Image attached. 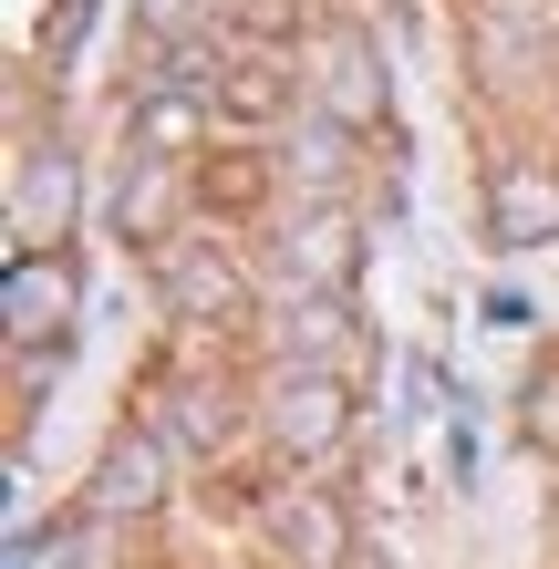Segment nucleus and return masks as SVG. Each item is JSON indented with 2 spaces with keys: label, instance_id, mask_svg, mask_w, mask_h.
Masks as SVG:
<instances>
[{
  "label": "nucleus",
  "instance_id": "15",
  "mask_svg": "<svg viewBox=\"0 0 559 569\" xmlns=\"http://www.w3.org/2000/svg\"><path fill=\"white\" fill-rule=\"evenodd\" d=\"M518 425H529V446L559 456V362H539V373H529V393H518Z\"/></svg>",
  "mask_w": 559,
  "mask_h": 569
},
{
  "label": "nucleus",
  "instance_id": "14",
  "mask_svg": "<svg viewBox=\"0 0 559 569\" xmlns=\"http://www.w3.org/2000/svg\"><path fill=\"white\" fill-rule=\"evenodd\" d=\"M228 425H239V415H228V393H218V383H177V393H167V425H156V435H167V446L218 456V446H228Z\"/></svg>",
  "mask_w": 559,
  "mask_h": 569
},
{
  "label": "nucleus",
  "instance_id": "2",
  "mask_svg": "<svg viewBox=\"0 0 559 569\" xmlns=\"http://www.w3.org/2000/svg\"><path fill=\"white\" fill-rule=\"evenodd\" d=\"M487 239H498V249L559 239V166L549 156H498V166H487Z\"/></svg>",
  "mask_w": 559,
  "mask_h": 569
},
{
  "label": "nucleus",
  "instance_id": "10",
  "mask_svg": "<svg viewBox=\"0 0 559 569\" xmlns=\"http://www.w3.org/2000/svg\"><path fill=\"white\" fill-rule=\"evenodd\" d=\"M280 270H290V290H311V300H342V290H352V270H363V249H352V218L311 208V218L280 239Z\"/></svg>",
  "mask_w": 559,
  "mask_h": 569
},
{
  "label": "nucleus",
  "instance_id": "13",
  "mask_svg": "<svg viewBox=\"0 0 559 569\" xmlns=\"http://www.w3.org/2000/svg\"><path fill=\"white\" fill-rule=\"evenodd\" d=\"M342 300H311V290H290V311H280V342L290 362H321V373H342Z\"/></svg>",
  "mask_w": 559,
  "mask_h": 569
},
{
  "label": "nucleus",
  "instance_id": "9",
  "mask_svg": "<svg viewBox=\"0 0 559 569\" xmlns=\"http://www.w3.org/2000/svg\"><path fill=\"white\" fill-rule=\"evenodd\" d=\"M73 321V259L62 249H11V352H42V331Z\"/></svg>",
  "mask_w": 559,
  "mask_h": 569
},
{
  "label": "nucleus",
  "instance_id": "7",
  "mask_svg": "<svg viewBox=\"0 0 559 569\" xmlns=\"http://www.w3.org/2000/svg\"><path fill=\"white\" fill-rule=\"evenodd\" d=\"M270 549H280L290 569H342V559H352L342 497H332V487H280V497H270Z\"/></svg>",
  "mask_w": 559,
  "mask_h": 569
},
{
  "label": "nucleus",
  "instance_id": "5",
  "mask_svg": "<svg viewBox=\"0 0 559 569\" xmlns=\"http://www.w3.org/2000/svg\"><path fill=\"white\" fill-rule=\"evenodd\" d=\"M311 114L352 124V136L383 114V62H373L363 31H321V42H311Z\"/></svg>",
  "mask_w": 559,
  "mask_h": 569
},
{
  "label": "nucleus",
  "instance_id": "6",
  "mask_svg": "<svg viewBox=\"0 0 559 569\" xmlns=\"http://www.w3.org/2000/svg\"><path fill=\"white\" fill-rule=\"evenodd\" d=\"M208 104H218V124H290V114H311V83H290L280 52H228Z\"/></svg>",
  "mask_w": 559,
  "mask_h": 569
},
{
  "label": "nucleus",
  "instance_id": "1",
  "mask_svg": "<svg viewBox=\"0 0 559 569\" xmlns=\"http://www.w3.org/2000/svg\"><path fill=\"white\" fill-rule=\"evenodd\" d=\"M259 425H270V446L290 466H311V456H332L352 435V383L321 373V362H280V373L259 383Z\"/></svg>",
  "mask_w": 559,
  "mask_h": 569
},
{
  "label": "nucleus",
  "instance_id": "16",
  "mask_svg": "<svg viewBox=\"0 0 559 569\" xmlns=\"http://www.w3.org/2000/svg\"><path fill=\"white\" fill-rule=\"evenodd\" d=\"M301 31V0H239V52H270Z\"/></svg>",
  "mask_w": 559,
  "mask_h": 569
},
{
  "label": "nucleus",
  "instance_id": "17",
  "mask_svg": "<svg viewBox=\"0 0 559 569\" xmlns=\"http://www.w3.org/2000/svg\"><path fill=\"white\" fill-rule=\"evenodd\" d=\"M259 187H270V166H249V156L239 166H208V197H218V208H249Z\"/></svg>",
  "mask_w": 559,
  "mask_h": 569
},
{
  "label": "nucleus",
  "instance_id": "3",
  "mask_svg": "<svg viewBox=\"0 0 559 569\" xmlns=\"http://www.w3.org/2000/svg\"><path fill=\"white\" fill-rule=\"evenodd\" d=\"M156 300H167L177 321H228L249 300V280H239V259L218 239H167L156 249Z\"/></svg>",
  "mask_w": 559,
  "mask_h": 569
},
{
  "label": "nucleus",
  "instance_id": "8",
  "mask_svg": "<svg viewBox=\"0 0 559 569\" xmlns=\"http://www.w3.org/2000/svg\"><path fill=\"white\" fill-rule=\"evenodd\" d=\"M208 124H218L208 93L146 83V93H136V114H124V136H136V166H187L197 146H208Z\"/></svg>",
  "mask_w": 559,
  "mask_h": 569
},
{
  "label": "nucleus",
  "instance_id": "4",
  "mask_svg": "<svg viewBox=\"0 0 559 569\" xmlns=\"http://www.w3.org/2000/svg\"><path fill=\"white\" fill-rule=\"evenodd\" d=\"M167 435H156V425H124V435H104V456H93V497H83V508L93 518H146L156 508V497H167Z\"/></svg>",
  "mask_w": 559,
  "mask_h": 569
},
{
  "label": "nucleus",
  "instance_id": "11",
  "mask_svg": "<svg viewBox=\"0 0 559 569\" xmlns=\"http://www.w3.org/2000/svg\"><path fill=\"white\" fill-rule=\"evenodd\" d=\"M62 218H73V156H21V177H11V228H21V249L62 239Z\"/></svg>",
  "mask_w": 559,
  "mask_h": 569
},
{
  "label": "nucleus",
  "instance_id": "12",
  "mask_svg": "<svg viewBox=\"0 0 559 569\" xmlns=\"http://www.w3.org/2000/svg\"><path fill=\"white\" fill-rule=\"evenodd\" d=\"M280 177L311 187V197H342V177H352V124L301 114V124H290V146H280Z\"/></svg>",
  "mask_w": 559,
  "mask_h": 569
}]
</instances>
